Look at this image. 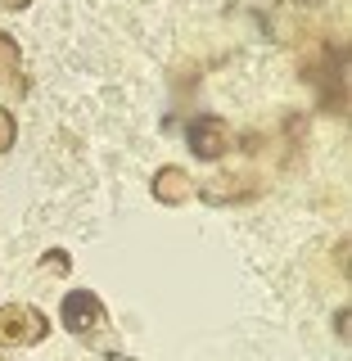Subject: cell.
I'll use <instances>...</instances> for the list:
<instances>
[{"mask_svg": "<svg viewBox=\"0 0 352 361\" xmlns=\"http://www.w3.org/2000/svg\"><path fill=\"white\" fill-rule=\"evenodd\" d=\"M334 330H339V338H348V307H339V316H334Z\"/></svg>", "mask_w": 352, "mask_h": 361, "instance_id": "cell-9", "label": "cell"}, {"mask_svg": "<svg viewBox=\"0 0 352 361\" xmlns=\"http://www.w3.org/2000/svg\"><path fill=\"white\" fill-rule=\"evenodd\" d=\"M0 9H14L18 14V9H28V0H0Z\"/></svg>", "mask_w": 352, "mask_h": 361, "instance_id": "cell-10", "label": "cell"}, {"mask_svg": "<svg viewBox=\"0 0 352 361\" xmlns=\"http://www.w3.org/2000/svg\"><path fill=\"white\" fill-rule=\"evenodd\" d=\"M45 267H50V271H68V257L59 253V248H54V253H50V257H45Z\"/></svg>", "mask_w": 352, "mask_h": 361, "instance_id": "cell-8", "label": "cell"}, {"mask_svg": "<svg viewBox=\"0 0 352 361\" xmlns=\"http://www.w3.org/2000/svg\"><path fill=\"white\" fill-rule=\"evenodd\" d=\"M59 316H63V325L73 334H82V338H90L99 330V325H109V316H104V302L95 298L90 289H73L63 298V307H59Z\"/></svg>", "mask_w": 352, "mask_h": 361, "instance_id": "cell-2", "label": "cell"}, {"mask_svg": "<svg viewBox=\"0 0 352 361\" xmlns=\"http://www.w3.org/2000/svg\"><path fill=\"white\" fill-rule=\"evenodd\" d=\"M9 145H14V113L0 109V154H5Z\"/></svg>", "mask_w": 352, "mask_h": 361, "instance_id": "cell-7", "label": "cell"}, {"mask_svg": "<svg viewBox=\"0 0 352 361\" xmlns=\"http://www.w3.org/2000/svg\"><path fill=\"white\" fill-rule=\"evenodd\" d=\"M190 180H195V176H190L186 167H158V172H154V199L158 203H186L190 190H195Z\"/></svg>", "mask_w": 352, "mask_h": 361, "instance_id": "cell-4", "label": "cell"}, {"mask_svg": "<svg viewBox=\"0 0 352 361\" xmlns=\"http://www.w3.org/2000/svg\"><path fill=\"white\" fill-rule=\"evenodd\" d=\"M199 195L208 199V203H235V199L253 195V185H248V176H217V180H208Z\"/></svg>", "mask_w": 352, "mask_h": 361, "instance_id": "cell-5", "label": "cell"}, {"mask_svg": "<svg viewBox=\"0 0 352 361\" xmlns=\"http://www.w3.org/2000/svg\"><path fill=\"white\" fill-rule=\"evenodd\" d=\"M186 135H190V149H195L203 163H212V158H221L231 149V127H226L217 113H199Z\"/></svg>", "mask_w": 352, "mask_h": 361, "instance_id": "cell-3", "label": "cell"}, {"mask_svg": "<svg viewBox=\"0 0 352 361\" xmlns=\"http://www.w3.org/2000/svg\"><path fill=\"white\" fill-rule=\"evenodd\" d=\"M18 63H23V54H18V41L0 32V77H14V73H18Z\"/></svg>", "mask_w": 352, "mask_h": 361, "instance_id": "cell-6", "label": "cell"}, {"mask_svg": "<svg viewBox=\"0 0 352 361\" xmlns=\"http://www.w3.org/2000/svg\"><path fill=\"white\" fill-rule=\"evenodd\" d=\"M50 334V321L28 307V302H5L0 307V348H32Z\"/></svg>", "mask_w": 352, "mask_h": 361, "instance_id": "cell-1", "label": "cell"}]
</instances>
